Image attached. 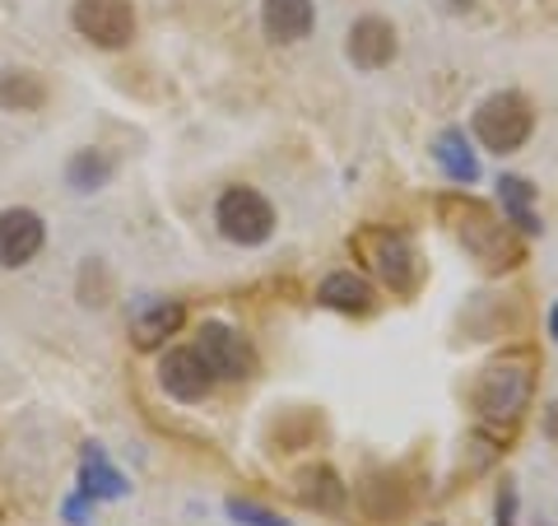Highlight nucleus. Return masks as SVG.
I'll return each mask as SVG.
<instances>
[{
    "mask_svg": "<svg viewBox=\"0 0 558 526\" xmlns=\"http://www.w3.org/2000/svg\"><path fill=\"white\" fill-rule=\"evenodd\" d=\"M442 219L447 229L457 234V242L480 261L484 271H512L521 256V242L517 234L508 229V219H498L494 210H488L484 201H470V196H442Z\"/></svg>",
    "mask_w": 558,
    "mask_h": 526,
    "instance_id": "1",
    "label": "nucleus"
},
{
    "mask_svg": "<svg viewBox=\"0 0 558 526\" xmlns=\"http://www.w3.org/2000/svg\"><path fill=\"white\" fill-rule=\"evenodd\" d=\"M531 392H535V373L526 359H498L488 363L480 382H475V410L494 425H517L521 415L531 406Z\"/></svg>",
    "mask_w": 558,
    "mask_h": 526,
    "instance_id": "2",
    "label": "nucleus"
},
{
    "mask_svg": "<svg viewBox=\"0 0 558 526\" xmlns=\"http://www.w3.org/2000/svg\"><path fill=\"white\" fill-rule=\"evenodd\" d=\"M354 252H363V261L381 275V285L400 298H410L418 289V279H424L418 248L410 242V234H400V229H363L354 238Z\"/></svg>",
    "mask_w": 558,
    "mask_h": 526,
    "instance_id": "3",
    "label": "nucleus"
},
{
    "mask_svg": "<svg viewBox=\"0 0 558 526\" xmlns=\"http://www.w3.org/2000/svg\"><path fill=\"white\" fill-rule=\"evenodd\" d=\"M531 131H535V108L526 103V94L502 89L475 108V140L494 154H517L531 140Z\"/></svg>",
    "mask_w": 558,
    "mask_h": 526,
    "instance_id": "4",
    "label": "nucleus"
},
{
    "mask_svg": "<svg viewBox=\"0 0 558 526\" xmlns=\"http://www.w3.org/2000/svg\"><path fill=\"white\" fill-rule=\"evenodd\" d=\"M215 224L219 234L238 242V248H260L270 234H275V210L270 201L260 196L252 187H229L219 196V210H215Z\"/></svg>",
    "mask_w": 558,
    "mask_h": 526,
    "instance_id": "5",
    "label": "nucleus"
},
{
    "mask_svg": "<svg viewBox=\"0 0 558 526\" xmlns=\"http://www.w3.org/2000/svg\"><path fill=\"white\" fill-rule=\"evenodd\" d=\"M70 24H75L80 38H89L94 47L117 51L135 38V5L131 0H75Z\"/></svg>",
    "mask_w": 558,
    "mask_h": 526,
    "instance_id": "6",
    "label": "nucleus"
},
{
    "mask_svg": "<svg viewBox=\"0 0 558 526\" xmlns=\"http://www.w3.org/2000/svg\"><path fill=\"white\" fill-rule=\"evenodd\" d=\"M196 349H201V359L209 363V373H215V378L242 382V378L256 373V349H252V340L242 336V331L223 326V322H205Z\"/></svg>",
    "mask_w": 558,
    "mask_h": 526,
    "instance_id": "7",
    "label": "nucleus"
},
{
    "mask_svg": "<svg viewBox=\"0 0 558 526\" xmlns=\"http://www.w3.org/2000/svg\"><path fill=\"white\" fill-rule=\"evenodd\" d=\"M159 382H163V392L172 401H186V406H196V401H205L209 392H215V373H209V363L201 359L196 345L168 349V355L159 359Z\"/></svg>",
    "mask_w": 558,
    "mask_h": 526,
    "instance_id": "8",
    "label": "nucleus"
},
{
    "mask_svg": "<svg viewBox=\"0 0 558 526\" xmlns=\"http://www.w3.org/2000/svg\"><path fill=\"white\" fill-rule=\"evenodd\" d=\"M43 242H47L43 215H33V210H5L0 215V266L5 271L28 266L43 252Z\"/></svg>",
    "mask_w": 558,
    "mask_h": 526,
    "instance_id": "9",
    "label": "nucleus"
},
{
    "mask_svg": "<svg viewBox=\"0 0 558 526\" xmlns=\"http://www.w3.org/2000/svg\"><path fill=\"white\" fill-rule=\"evenodd\" d=\"M344 51H349V61H354L359 70H381V65L396 61L400 43H396V28L381 20V14H368V20H359L354 28H349Z\"/></svg>",
    "mask_w": 558,
    "mask_h": 526,
    "instance_id": "10",
    "label": "nucleus"
},
{
    "mask_svg": "<svg viewBox=\"0 0 558 526\" xmlns=\"http://www.w3.org/2000/svg\"><path fill=\"white\" fill-rule=\"evenodd\" d=\"M317 298H322L326 308L344 312V318H368V312L377 308L373 285H368L363 275H354V271H336V275H326V279H322V289H317Z\"/></svg>",
    "mask_w": 558,
    "mask_h": 526,
    "instance_id": "11",
    "label": "nucleus"
},
{
    "mask_svg": "<svg viewBox=\"0 0 558 526\" xmlns=\"http://www.w3.org/2000/svg\"><path fill=\"white\" fill-rule=\"evenodd\" d=\"M182 303L178 298H149V303H140V312L131 318V336H135V345L140 349H159L172 331L182 326Z\"/></svg>",
    "mask_w": 558,
    "mask_h": 526,
    "instance_id": "12",
    "label": "nucleus"
},
{
    "mask_svg": "<svg viewBox=\"0 0 558 526\" xmlns=\"http://www.w3.org/2000/svg\"><path fill=\"white\" fill-rule=\"evenodd\" d=\"M260 24H266L275 43H303L312 24H317V10H312V0H266Z\"/></svg>",
    "mask_w": 558,
    "mask_h": 526,
    "instance_id": "13",
    "label": "nucleus"
},
{
    "mask_svg": "<svg viewBox=\"0 0 558 526\" xmlns=\"http://www.w3.org/2000/svg\"><path fill=\"white\" fill-rule=\"evenodd\" d=\"M80 489H84V499H126V494H131L126 476H121V470L108 462V452H102L98 443H89V447H84Z\"/></svg>",
    "mask_w": 558,
    "mask_h": 526,
    "instance_id": "14",
    "label": "nucleus"
},
{
    "mask_svg": "<svg viewBox=\"0 0 558 526\" xmlns=\"http://www.w3.org/2000/svg\"><path fill=\"white\" fill-rule=\"evenodd\" d=\"M293 489H299L303 507H317V513H340L344 499H349L344 480H340L330 466H307V470H299V480H293Z\"/></svg>",
    "mask_w": 558,
    "mask_h": 526,
    "instance_id": "15",
    "label": "nucleus"
},
{
    "mask_svg": "<svg viewBox=\"0 0 558 526\" xmlns=\"http://www.w3.org/2000/svg\"><path fill=\"white\" fill-rule=\"evenodd\" d=\"M43 103H47V80L38 70H0V108L38 112Z\"/></svg>",
    "mask_w": 558,
    "mask_h": 526,
    "instance_id": "16",
    "label": "nucleus"
},
{
    "mask_svg": "<svg viewBox=\"0 0 558 526\" xmlns=\"http://www.w3.org/2000/svg\"><path fill=\"white\" fill-rule=\"evenodd\" d=\"M433 154H438V164H442V172H447L451 182H465V187H470V182L480 178V159L470 154V145H465L461 131H442V135H438V150H433Z\"/></svg>",
    "mask_w": 558,
    "mask_h": 526,
    "instance_id": "17",
    "label": "nucleus"
},
{
    "mask_svg": "<svg viewBox=\"0 0 558 526\" xmlns=\"http://www.w3.org/2000/svg\"><path fill=\"white\" fill-rule=\"evenodd\" d=\"M498 196H502V219H512L521 234H539V219H535V210H531L535 187L526 178H502L498 182Z\"/></svg>",
    "mask_w": 558,
    "mask_h": 526,
    "instance_id": "18",
    "label": "nucleus"
},
{
    "mask_svg": "<svg viewBox=\"0 0 558 526\" xmlns=\"http://www.w3.org/2000/svg\"><path fill=\"white\" fill-rule=\"evenodd\" d=\"M108 178H112V159H108V154L80 150L75 159H70V187H75V191H98Z\"/></svg>",
    "mask_w": 558,
    "mask_h": 526,
    "instance_id": "19",
    "label": "nucleus"
},
{
    "mask_svg": "<svg viewBox=\"0 0 558 526\" xmlns=\"http://www.w3.org/2000/svg\"><path fill=\"white\" fill-rule=\"evenodd\" d=\"M229 517L242 526H289L279 513H270V507H260V503H247V499H229Z\"/></svg>",
    "mask_w": 558,
    "mask_h": 526,
    "instance_id": "20",
    "label": "nucleus"
},
{
    "mask_svg": "<svg viewBox=\"0 0 558 526\" xmlns=\"http://www.w3.org/2000/svg\"><path fill=\"white\" fill-rule=\"evenodd\" d=\"M494 526H517V485L502 480V494H498V522Z\"/></svg>",
    "mask_w": 558,
    "mask_h": 526,
    "instance_id": "21",
    "label": "nucleus"
},
{
    "mask_svg": "<svg viewBox=\"0 0 558 526\" xmlns=\"http://www.w3.org/2000/svg\"><path fill=\"white\" fill-rule=\"evenodd\" d=\"M65 517H70V526H84V522H89V503H84V499H70V503H65Z\"/></svg>",
    "mask_w": 558,
    "mask_h": 526,
    "instance_id": "22",
    "label": "nucleus"
},
{
    "mask_svg": "<svg viewBox=\"0 0 558 526\" xmlns=\"http://www.w3.org/2000/svg\"><path fill=\"white\" fill-rule=\"evenodd\" d=\"M545 438L558 447V401H549V406H545Z\"/></svg>",
    "mask_w": 558,
    "mask_h": 526,
    "instance_id": "23",
    "label": "nucleus"
},
{
    "mask_svg": "<svg viewBox=\"0 0 558 526\" xmlns=\"http://www.w3.org/2000/svg\"><path fill=\"white\" fill-rule=\"evenodd\" d=\"M549 336L558 340V303H554V312H549Z\"/></svg>",
    "mask_w": 558,
    "mask_h": 526,
    "instance_id": "24",
    "label": "nucleus"
},
{
    "mask_svg": "<svg viewBox=\"0 0 558 526\" xmlns=\"http://www.w3.org/2000/svg\"><path fill=\"white\" fill-rule=\"evenodd\" d=\"M451 5H470V0H451Z\"/></svg>",
    "mask_w": 558,
    "mask_h": 526,
    "instance_id": "25",
    "label": "nucleus"
}]
</instances>
